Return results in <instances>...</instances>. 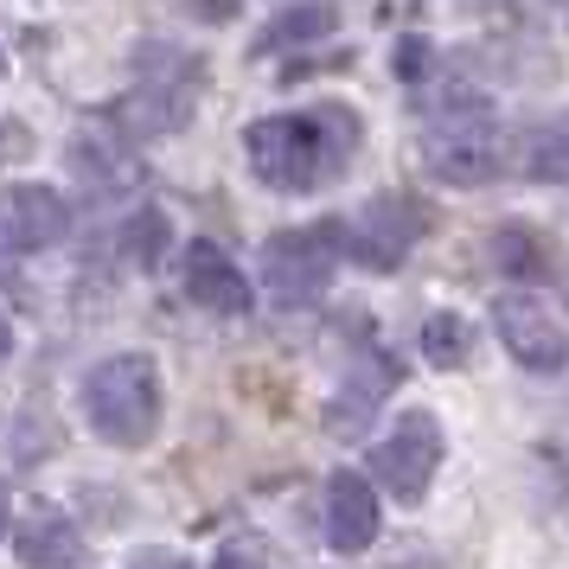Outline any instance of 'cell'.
<instances>
[{"mask_svg": "<svg viewBox=\"0 0 569 569\" xmlns=\"http://www.w3.org/2000/svg\"><path fill=\"white\" fill-rule=\"evenodd\" d=\"M359 116L346 103L295 109V116H262L243 129V160L269 192H320L333 186L359 154Z\"/></svg>", "mask_w": 569, "mask_h": 569, "instance_id": "1", "label": "cell"}, {"mask_svg": "<svg viewBox=\"0 0 569 569\" xmlns=\"http://www.w3.org/2000/svg\"><path fill=\"white\" fill-rule=\"evenodd\" d=\"M416 116H422V160L429 173L455 186H473V180H492L506 167V141H499V122H492V103L480 90H429L416 97Z\"/></svg>", "mask_w": 569, "mask_h": 569, "instance_id": "2", "label": "cell"}, {"mask_svg": "<svg viewBox=\"0 0 569 569\" xmlns=\"http://www.w3.org/2000/svg\"><path fill=\"white\" fill-rule=\"evenodd\" d=\"M78 403L109 448H141L160 429V365L148 352H109L83 371Z\"/></svg>", "mask_w": 569, "mask_h": 569, "instance_id": "3", "label": "cell"}, {"mask_svg": "<svg viewBox=\"0 0 569 569\" xmlns=\"http://www.w3.org/2000/svg\"><path fill=\"white\" fill-rule=\"evenodd\" d=\"M339 262V224H295V231H276L262 243V288L276 308H308L333 288Z\"/></svg>", "mask_w": 569, "mask_h": 569, "instance_id": "4", "label": "cell"}, {"mask_svg": "<svg viewBox=\"0 0 569 569\" xmlns=\"http://www.w3.org/2000/svg\"><path fill=\"white\" fill-rule=\"evenodd\" d=\"M192 90H199V58L148 46V52H141V83L109 109V122L122 134H167L192 116Z\"/></svg>", "mask_w": 569, "mask_h": 569, "instance_id": "5", "label": "cell"}, {"mask_svg": "<svg viewBox=\"0 0 569 569\" xmlns=\"http://www.w3.org/2000/svg\"><path fill=\"white\" fill-rule=\"evenodd\" d=\"M441 455H448V441H441V422L429 410H403L397 416V429H390L378 448H371V487H385L397 506H422V492L436 487L441 473Z\"/></svg>", "mask_w": 569, "mask_h": 569, "instance_id": "6", "label": "cell"}, {"mask_svg": "<svg viewBox=\"0 0 569 569\" xmlns=\"http://www.w3.org/2000/svg\"><path fill=\"white\" fill-rule=\"evenodd\" d=\"M422 231H429V206L422 199H410V192H378L359 218L339 224V250H346V262L390 276V269H403V257L416 250Z\"/></svg>", "mask_w": 569, "mask_h": 569, "instance_id": "7", "label": "cell"}, {"mask_svg": "<svg viewBox=\"0 0 569 569\" xmlns=\"http://www.w3.org/2000/svg\"><path fill=\"white\" fill-rule=\"evenodd\" d=\"M64 231H71L64 192H52V186H7L0 192V276H13V262L64 243Z\"/></svg>", "mask_w": 569, "mask_h": 569, "instance_id": "8", "label": "cell"}, {"mask_svg": "<svg viewBox=\"0 0 569 569\" xmlns=\"http://www.w3.org/2000/svg\"><path fill=\"white\" fill-rule=\"evenodd\" d=\"M320 525H327V543H333L339 557H359V550H371V543H378V531H385L378 487H371L365 473H352V467H339L333 480H327V492H320Z\"/></svg>", "mask_w": 569, "mask_h": 569, "instance_id": "9", "label": "cell"}, {"mask_svg": "<svg viewBox=\"0 0 569 569\" xmlns=\"http://www.w3.org/2000/svg\"><path fill=\"white\" fill-rule=\"evenodd\" d=\"M492 327H499V346L512 352L525 371H563L569 365V333L525 295H506L492 301Z\"/></svg>", "mask_w": 569, "mask_h": 569, "instance_id": "10", "label": "cell"}, {"mask_svg": "<svg viewBox=\"0 0 569 569\" xmlns=\"http://www.w3.org/2000/svg\"><path fill=\"white\" fill-rule=\"evenodd\" d=\"M390 390H397V359L378 352V346H359V352H352V371L339 378L333 403H327V429H333V436H365L371 416L385 410Z\"/></svg>", "mask_w": 569, "mask_h": 569, "instance_id": "11", "label": "cell"}, {"mask_svg": "<svg viewBox=\"0 0 569 569\" xmlns=\"http://www.w3.org/2000/svg\"><path fill=\"white\" fill-rule=\"evenodd\" d=\"M506 167L525 173V180H538V186H569V109L525 122L506 141Z\"/></svg>", "mask_w": 569, "mask_h": 569, "instance_id": "12", "label": "cell"}, {"mask_svg": "<svg viewBox=\"0 0 569 569\" xmlns=\"http://www.w3.org/2000/svg\"><path fill=\"white\" fill-rule=\"evenodd\" d=\"M186 295L206 313H224V320H243L250 313V282L218 243H192L186 250Z\"/></svg>", "mask_w": 569, "mask_h": 569, "instance_id": "13", "label": "cell"}, {"mask_svg": "<svg viewBox=\"0 0 569 569\" xmlns=\"http://www.w3.org/2000/svg\"><path fill=\"white\" fill-rule=\"evenodd\" d=\"M13 550H20V563H32V569H78L83 563V538H78V525H71L64 512L20 518Z\"/></svg>", "mask_w": 569, "mask_h": 569, "instance_id": "14", "label": "cell"}, {"mask_svg": "<svg viewBox=\"0 0 569 569\" xmlns=\"http://www.w3.org/2000/svg\"><path fill=\"white\" fill-rule=\"evenodd\" d=\"M492 262L506 269V276H525V282H543V276H557V243L538 231V224H499L487 237Z\"/></svg>", "mask_w": 569, "mask_h": 569, "instance_id": "15", "label": "cell"}, {"mask_svg": "<svg viewBox=\"0 0 569 569\" xmlns=\"http://www.w3.org/2000/svg\"><path fill=\"white\" fill-rule=\"evenodd\" d=\"M97 250H103V262H116V269H154L160 250H167V218H160V211H134L129 224H116Z\"/></svg>", "mask_w": 569, "mask_h": 569, "instance_id": "16", "label": "cell"}, {"mask_svg": "<svg viewBox=\"0 0 569 569\" xmlns=\"http://www.w3.org/2000/svg\"><path fill=\"white\" fill-rule=\"evenodd\" d=\"M333 27H339V7H327V0H313V7H295V13H276V20L257 32V58L295 52V46H320V39H327Z\"/></svg>", "mask_w": 569, "mask_h": 569, "instance_id": "17", "label": "cell"}, {"mask_svg": "<svg viewBox=\"0 0 569 569\" xmlns=\"http://www.w3.org/2000/svg\"><path fill=\"white\" fill-rule=\"evenodd\" d=\"M71 167H78L90 186H103V192L141 180V160H134L122 141H97V134H78V141H71Z\"/></svg>", "mask_w": 569, "mask_h": 569, "instance_id": "18", "label": "cell"}, {"mask_svg": "<svg viewBox=\"0 0 569 569\" xmlns=\"http://www.w3.org/2000/svg\"><path fill=\"white\" fill-rule=\"evenodd\" d=\"M416 352H422V365H436V371H461L467 352H473V327H467L461 313H429L416 327Z\"/></svg>", "mask_w": 569, "mask_h": 569, "instance_id": "19", "label": "cell"}, {"mask_svg": "<svg viewBox=\"0 0 569 569\" xmlns=\"http://www.w3.org/2000/svg\"><path fill=\"white\" fill-rule=\"evenodd\" d=\"M211 569H269V557H262L257 543H224V550L211 557Z\"/></svg>", "mask_w": 569, "mask_h": 569, "instance_id": "20", "label": "cell"}, {"mask_svg": "<svg viewBox=\"0 0 569 569\" xmlns=\"http://www.w3.org/2000/svg\"><path fill=\"white\" fill-rule=\"evenodd\" d=\"M129 569H192V563H186V557H173V550H141Z\"/></svg>", "mask_w": 569, "mask_h": 569, "instance_id": "21", "label": "cell"}, {"mask_svg": "<svg viewBox=\"0 0 569 569\" xmlns=\"http://www.w3.org/2000/svg\"><path fill=\"white\" fill-rule=\"evenodd\" d=\"M186 7H192L199 20H231V13L243 7V0H186Z\"/></svg>", "mask_w": 569, "mask_h": 569, "instance_id": "22", "label": "cell"}, {"mask_svg": "<svg viewBox=\"0 0 569 569\" xmlns=\"http://www.w3.org/2000/svg\"><path fill=\"white\" fill-rule=\"evenodd\" d=\"M13 154H27V129L20 122H0V160H13Z\"/></svg>", "mask_w": 569, "mask_h": 569, "instance_id": "23", "label": "cell"}, {"mask_svg": "<svg viewBox=\"0 0 569 569\" xmlns=\"http://www.w3.org/2000/svg\"><path fill=\"white\" fill-rule=\"evenodd\" d=\"M7 525H13V499H7V487H0V538H7Z\"/></svg>", "mask_w": 569, "mask_h": 569, "instance_id": "24", "label": "cell"}, {"mask_svg": "<svg viewBox=\"0 0 569 569\" xmlns=\"http://www.w3.org/2000/svg\"><path fill=\"white\" fill-rule=\"evenodd\" d=\"M7 352H13V327H7V320H0V359H7Z\"/></svg>", "mask_w": 569, "mask_h": 569, "instance_id": "25", "label": "cell"}, {"mask_svg": "<svg viewBox=\"0 0 569 569\" xmlns=\"http://www.w3.org/2000/svg\"><path fill=\"white\" fill-rule=\"evenodd\" d=\"M0 71H7V58H0Z\"/></svg>", "mask_w": 569, "mask_h": 569, "instance_id": "26", "label": "cell"}]
</instances>
